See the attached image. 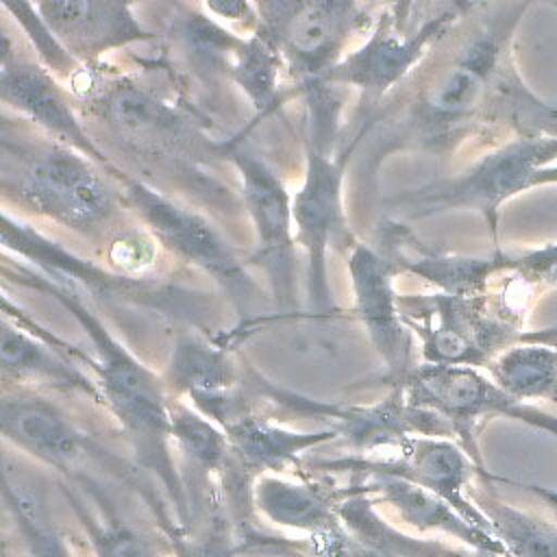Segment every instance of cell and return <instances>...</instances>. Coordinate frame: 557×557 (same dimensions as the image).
<instances>
[{"label":"cell","mask_w":557,"mask_h":557,"mask_svg":"<svg viewBox=\"0 0 557 557\" xmlns=\"http://www.w3.org/2000/svg\"><path fill=\"white\" fill-rule=\"evenodd\" d=\"M535 281H546L550 285H557V257L553 261H548L535 276Z\"/></svg>","instance_id":"cell-37"},{"label":"cell","mask_w":557,"mask_h":557,"mask_svg":"<svg viewBox=\"0 0 557 557\" xmlns=\"http://www.w3.org/2000/svg\"><path fill=\"white\" fill-rule=\"evenodd\" d=\"M487 368L492 379L516 400L557 403V339H522L505 348Z\"/></svg>","instance_id":"cell-26"},{"label":"cell","mask_w":557,"mask_h":557,"mask_svg":"<svg viewBox=\"0 0 557 557\" xmlns=\"http://www.w3.org/2000/svg\"><path fill=\"white\" fill-rule=\"evenodd\" d=\"M389 457H342L313 461V470L350 472V474H392L403 476L453 505L468 522L492 533L490 520L472 503L470 487L476 476H492L481 468L466 448L437 435H411Z\"/></svg>","instance_id":"cell-8"},{"label":"cell","mask_w":557,"mask_h":557,"mask_svg":"<svg viewBox=\"0 0 557 557\" xmlns=\"http://www.w3.org/2000/svg\"><path fill=\"white\" fill-rule=\"evenodd\" d=\"M374 4H381L385 13H389L396 22L398 28L407 30V24H409V13H411V7L416 0H372Z\"/></svg>","instance_id":"cell-35"},{"label":"cell","mask_w":557,"mask_h":557,"mask_svg":"<svg viewBox=\"0 0 557 557\" xmlns=\"http://www.w3.org/2000/svg\"><path fill=\"white\" fill-rule=\"evenodd\" d=\"M283 63L281 50L259 30L235 46L231 78L248 96L259 115H265L276 104Z\"/></svg>","instance_id":"cell-27"},{"label":"cell","mask_w":557,"mask_h":557,"mask_svg":"<svg viewBox=\"0 0 557 557\" xmlns=\"http://www.w3.org/2000/svg\"><path fill=\"white\" fill-rule=\"evenodd\" d=\"M557 257V244L533 250V252H524V255H513V270L520 272L527 281H535L537 272Z\"/></svg>","instance_id":"cell-34"},{"label":"cell","mask_w":557,"mask_h":557,"mask_svg":"<svg viewBox=\"0 0 557 557\" xmlns=\"http://www.w3.org/2000/svg\"><path fill=\"white\" fill-rule=\"evenodd\" d=\"M0 368L7 385L76 392L102 405L89 372L91 357L17 309L9 296L2 300Z\"/></svg>","instance_id":"cell-11"},{"label":"cell","mask_w":557,"mask_h":557,"mask_svg":"<svg viewBox=\"0 0 557 557\" xmlns=\"http://www.w3.org/2000/svg\"><path fill=\"white\" fill-rule=\"evenodd\" d=\"M124 207L135 211L144 228L159 242L161 248L176 259L211 274L237 300L250 298L255 292L252 278L226 244L222 233L198 211L168 198L144 181L122 174L117 178Z\"/></svg>","instance_id":"cell-6"},{"label":"cell","mask_w":557,"mask_h":557,"mask_svg":"<svg viewBox=\"0 0 557 557\" xmlns=\"http://www.w3.org/2000/svg\"><path fill=\"white\" fill-rule=\"evenodd\" d=\"M555 159V135H518L481 157L463 174L418 189L409 196V205L416 207V215L472 209L483 215L496 242L500 207L516 194L531 189L537 170Z\"/></svg>","instance_id":"cell-5"},{"label":"cell","mask_w":557,"mask_h":557,"mask_svg":"<svg viewBox=\"0 0 557 557\" xmlns=\"http://www.w3.org/2000/svg\"><path fill=\"white\" fill-rule=\"evenodd\" d=\"M2 248L20 259H28V263L35 265L44 276L74 292L85 287L91 294H104L109 298H124L154 307H163L165 298L170 296L146 278H131L113 270H102L96 263L76 257L30 224L13 218L9 211L2 213Z\"/></svg>","instance_id":"cell-18"},{"label":"cell","mask_w":557,"mask_h":557,"mask_svg":"<svg viewBox=\"0 0 557 557\" xmlns=\"http://www.w3.org/2000/svg\"><path fill=\"white\" fill-rule=\"evenodd\" d=\"M161 376L168 394L185 400L228 392L242 387L246 381L228 344L207 339L194 331H181L176 335Z\"/></svg>","instance_id":"cell-22"},{"label":"cell","mask_w":557,"mask_h":557,"mask_svg":"<svg viewBox=\"0 0 557 557\" xmlns=\"http://www.w3.org/2000/svg\"><path fill=\"white\" fill-rule=\"evenodd\" d=\"M15 283L54 298L85 331L96 352L91 357L89 372L98 385L102 407L124 431L144 470L159 481L181 529H189L191 500L187 483L174 461V446L170 437V394L163 376L135 357L131 348H126L85 305L78 292L50 281L30 268H17Z\"/></svg>","instance_id":"cell-2"},{"label":"cell","mask_w":557,"mask_h":557,"mask_svg":"<svg viewBox=\"0 0 557 557\" xmlns=\"http://www.w3.org/2000/svg\"><path fill=\"white\" fill-rule=\"evenodd\" d=\"M361 481L366 494H370L376 505H385V509L398 518L411 531L418 533H440L459 544L487 553L492 557H507L500 540L468 522L453 505H448L437 494L392 474H352Z\"/></svg>","instance_id":"cell-19"},{"label":"cell","mask_w":557,"mask_h":557,"mask_svg":"<svg viewBox=\"0 0 557 557\" xmlns=\"http://www.w3.org/2000/svg\"><path fill=\"white\" fill-rule=\"evenodd\" d=\"M2 7L28 37L39 61L52 74H72L78 70V59L59 41L33 0H2Z\"/></svg>","instance_id":"cell-29"},{"label":"cell","mask_w":557,"mask_h":557,"mask_svg":"<svg viewBox=\"0 0 557 557\" xmlns=\"http://www.w3.org/2000/svg\"><path fill=\"white\" fill-rule=\"evenodd\" d=\"M207 11L228 24H244L257 26V11L252 0H202Z\"/></svg>","instance_id":"cell-32"},{"label":"cell","mask_w":557,"mask_h":557,"mask_svg":"<svg viewBox=\"0 0 557 557\" xmlns=\"http://www.w3.org/2000/svg\"><path fill=\"white\" fill-rule=\"evenodd\" d=\"M346 487H333L313 479H285L281 474H261L252 485V507L268 522L318 535L344 527L339 503Z\"/></svg>","instance_id":"cell-21"},{"label":"cell","mask_w":557,"mask_h":557,"mask_svg":"<svg viewBox=\"0 0 557 557\" xmlns=\"http://www.w3.org/2000/svg\"><path fill=\"white\" fill-rule=\"evenodd\" d=\"M0 433L13 448L70 479L81 476L87 459L102 455L59 405L33 387L7 385L0 400Z\"/></svg>","instance_id":"cell-15"},{"label":"cell","mask_w":557,"mask_h":557,"mask_svg":"<svg viewBox=\"0 0 557 557\" xmlns=\"http://www.w3.org/2000/svg\"><path fill=\"white\" fill-rule=\"evenodd\" d=\"M0 96L2 102L15 113L33 122L48 137L87 154L115 181L124 174L81 124L76 109L72 107L63 87L57 83L54 74L46 65H39L13 52L9 35L2 37Z\"/></svg>","instance_id":"cell-14"},{"label":"cell","mask_w":557,"mask_h":557,"mask_svg":"<svg viewBox=\"0 0 557 557\" xmlns=\"http://www.w3.org/2000/svg\"><path fill=\"white\" fill-rule=\"evenodd\" d=\"M400 242L405 246L394 248L389 261H398V268L429 281L442 294L450 296H485L490 281L513 268V255H507L500 248L492 257L479 259L440 255L422 246L411 233H405Z\"/></svg>","instance_id":"cell-23"},{"label":"cell","mask_w":557,"mask_h":557,"mask_svg":"<svg viewBox=\"0 0 557 557\" xmlns=\"http://www.w3.org/2000/svg\"><path fill=\"white\" fill-rule=\"evenodd\" d=\"M405 400L442 418L453 437L483 468L479 450V429L490 418H507L520 403L507 394L494 379H487L472 366L420 363L396 383Z\"/></svg>","instance_id":"cell-10"},{"label":"cell","mask_w":557,"mask_h":557,"mask_svg":"<svg viewBox=\"0 0 557 557\" xmlns=\"http://www.w3.org/2000/svg\"><path fill=\"white\" fill-rule=\"evenodd\" d=\"M407 326L420 337L424 363L487 368L522 342L518 322L490 307L485 296H400Z\"/></svg>","instance_id":"cell-4"},{"label":"cell","mask_w":557,"mask_h":557,"mask_svg":"<svg viewBox=\"0 0 557 557\" xmlns=\"http://www.w3.org/2000/svg\"><path fill=\"white\" fill-rule=\"evenodd\" d=\"M237 540H239V546L242 550H270V553H276V555H283V557H307L305 553L287 546L281 537H274V535H265L261 531H255L250 524L244 527L239 533H237Z\"/></svg>","instance_id":"cell-33"},{"label":"cell","mask_w":557,"mask_h":557,"mask_svg":"<svg viewBox=\"0 0 557 557\" xmlns=\"http://www.w3.org/2000/svg\"><path fill=\"white\" fill-rule=\"evenodd\" d=\"M481 479V485L470 487V498L490 520L507 557H557V522L500 500Z\"/></svg>","instance_id":"cell-24"},{"label":"cell","mask_w":557,"mask_h":557,"mask_svg":"<svg viewBox=\"0 0 557 557\" xmlns=\"http://www.w3.org/2000/svg\"><path fill=\"white\" fill-rule=\"evenodd\" d=\"M509 420H516V422H522V424H529L533 429H542V431H548L557 437V416L535 407V405H529V403H516L509 413H507ZM529 490H533L548 507L557 509V490H546L542 485H527Z\"/></svg>","instance_id":"cell-31"},{"label":"cell","mask_w":557,"mask_h":557,"mask_svg":"<svg viewBox=\"0 0 557 557\" xmlns=\"http://www.w3.org/2000/svg\"><path fill=\"white\" fill-rule=\"evenodd\" d=\"M294 239L307 259V300L318 313L331 311L329 248L348 237L344 211V159L309 144L305 176L292 196Z\"/></svg>","instance_id":"cell-9"},{"label":"cell","mask_w":557,"mask_h":557,"mask_svg":"<svg viewBox=\"0 0 557 557\" xmlns=\"http://www.w3.org/2000/svg\"><path fill=\"white\" fill-rule=\"evenodd\" d=\"M157 255L159 242L148 228H115L107 244L109 268L131 278H146V272H150L157 263Z\"/></svg>","instance_id":"cell-30"},{"label":"cell","mask_w":557,"mask_h":557,"mask_svg":"<svg viewBox=\"0 0 557 557\" xmlns=\"http://www.w3.org/2000/svg\"><path fill=\"white\" fill-rule=\"evenodd\" d=\"M113 176L81 150L57 139H33L2 126L0 185L4 200L85 237L111 226L124 205ZM115 181V178H113Z\"/></svg>","instance_id":"cell-3"},{"label":"cell","mask_w":557,"mask_h":557,"mask_svg":"<svg viewBox=\"0 0 557 557\" xmlns=\"http://www.w3.org/2000/svg\"><path fill=\"white\" fill-rule=\"evenodd\" d=\"M228 157L239 174L244 207L255 228L252 261L263 268L276 307L289 311L296 294L292 196L274 170L246 148H233Z\"/></svg>","instance_id":"cell-12"},{"label":"cell","mask_w":557,"mask_h":557,"mask_svg":"<svg viewBox=\"0 0 557 557\" xmlns=\"http://www.w3.org/2000/svg\"><path fill=\"white\" fill-rule=\"evenodd\" d=\"M257 30L283 54L305 85L318 81L344 57L359 22V0H252Z\"/></svg>","instance_id":"cell-7"},{"label":"cell","mask_w":557,"mask_h":557,"mask_svg":"<svg viewBox=\"0 0 557 557\" xmlns=\"http://www.w3.org/2000/svg\"><path fill=\"white\" fill-rule=\"evenodd\" d=\"M122 139L141 152H174L196 146L191 124L146 87L128 78H91L81 94Z\"/></svg>","instance_id":"cell-17"},{"label":"cell","mask_w":557,"mask_h":557,"mask_svg":"<svg viewBox=\"0 0 557 557\" xmlns=\"http://www.w3.org/2000/svg\"><path fill=\"white\" fill-rule=\"evenodd\" d=\"M531 4L483 0L461 15L411 107L409 124L422 144L450 146L481 126L557 137V104L540 100L513 63L511 44Z\"/></svg>","instance_id":"cell-1"},{"label":"cell","mask_w":557,"mask_h":557,"mask_svg":"<svg viewBox=\"0 0 557 557\" xmlns=\"http://www.w3.org/2000/svg\"><path fill=\"white\" fill-rule=\"evenodd\" d=\"M37 7L78 61L150 37L135 20L131 0H37Z\"/></svg>","instance_id":"cell-20"},{"label":"cell","mask_w":557,"mask_h":557,"mask_svg":"<svg viewBox=\"0 0 557 557\" xmlns=\"http://www.w3.org/2000/svg\"><path fill=\"white\" fill-rule=\"evenodd\" d=\"M557 185V165H546V168H542V170H537V174H535V178H533V187H537V185Z\"/></svg>","instance_id":"cell-36"},{"label":"cell","mask_w":557,"mask_h":557,"mask_svg":"<svg viewBox=\"0 0 557 557\" xmlns=\"http://www.w3.org/2000/svg\"><path fill=\"white\" fill-rule=\"evenodd\" d=\"M348 274L352 287V313L361 322L370 344L400 383L413 368L411 329L400 311V294L394 289V265L379 250L355 242L348 250Z\"/></svg>","instance_id":"cell-16"},{"label":"cell","mask_w":557,"mask_h":557,"mask_svg":"<svg viewBox=\"0 0 557 557\" xmlns=\"http://www.w3.org/2000/svg\"><path fill=\"white\" fill-rule=\"evenodd\" d=\"M170 437L174 450L202 479H220L231 463L226 431L191 403L170 396Z\"/></svg>","instance_id":"cell-25"},{"label":"cell","mask_w":557,"mask_h":557,"mask_svg":"<svg viewBox=\"0 0 557 557\" xmlns=\"http://www.w3.org/2000/svg\"><path fill=\"white\" fill-rule=\"evenodd\" d=\"M457 20L459 15L444 7L422 22L418 30L407 33L383 11L368 39L357 50L344 54L318 85L355 87L372 96H383L422 61L426 50L440 41Z\"/></svg>","instance_id":"cell-13"},{"label":"cell","mask_w":557,"mask_h":557,"mask_svg":"<svg viewBox=\"0 0 557 557\" xmlns=\"http://www.w3.org/2000/svg\"><path fill=\"white\" fill-rule=\"evenodd\" d=\"M165 540L174 557H237L242 553L228 511H222L215 503L207 509L202 524H191L189 529L174 527L165 531Z\"/></svg>","instance_id":"cell-28"}]
</instances>
